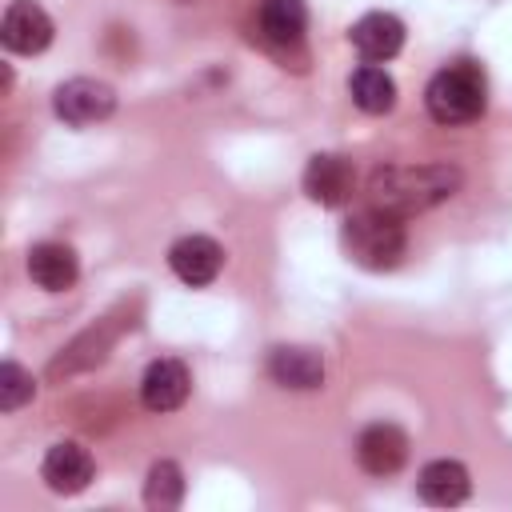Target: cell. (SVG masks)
Returning <instances> with one entry per match:
<instances>
[{
  "label": "cell",
  "instance_id": "1",
  "mask_svg": "<svg viewBox=\"0 0 512 512\" xmlns=\"http://www.w3.org/2000/svg\"><path fill=\"white\" fill-rule=\"evenodd\" d=\"M464 184V172L448 160L436 164H384L368 176V204L392 216H412L444 204Z\"/></svg>",
  "mask_w": 512,
  "mask_h": 512
},
{
  "label": "cell",
  "instance_id": "2",
  "mask_svg": "<svg viewBox=\"0 0 512 512\" xmlns=\"http://www.w3.org/2000/svg\"><path fill=\"white\" fill-rule=\"evenodd\" d=\"M424 108L436 124L456 128V124H472L484 116L488 108V80L484 68L472 60H452L448 68H440L428 88H424Z\"/></svg>",
  "mask_w": 512,
  "mask_h": 512
},
{
  "label": "cell",
  "instance_id": "3",
  "mask_svg": "<svg viewBox=\"0 0 512 512\" xmlns=\"http://www.w3.org/2000/svg\"><path fill=\"white\" fill-rule=\"evenodd\" d=\"M344 252L352 256V264L368 268V272H388L400 264L404 248H408V232H404V216H392L384 208H360L344 220Z\"/></svg>",
  "mask_w": 512,
  "mask_h": 512
},
{
  "label": "cell",
  "instance_id": "4",
  "mask_svg": "<svg viewBox=\"0 0 512 512\" xmlns=\"http://www.w3.org/2000/svg\"><path fill=\"white\" fill-rule=\"evenodd\" d=\"M52 108L64 124L84 128V124H100L116 112V92H112V84H104L96 76H72L56 88Z\"/></svg>",
  "mask_w": 512,
  "mask_h": 512
},
{
  "label": "cell",
  "instance_id": "5",
  "mask_svg": "<svg viewBox=\"0 0 512 512\" xmlns=\"http://www.w3.org/2000/svg\"><path fill=\"white\" fill-rule=\"evenodd\" d=\"M52 16L36 4V0H12L4 8V20H0V40L8 52H20V56H36L52 44Z\"/></svg>",
  "mask_w": 512,
  "mask_h": 512
},
{
  "label": "cell",
  "instance_id": "6",
  "mask_svg": "<svg viewBox=\"0 0 512 512\" xmlns=\"http://www.w3.org/2000/svg\"><path fill=\"white\" fill-rule=\"evenodd\" d=\"M356 460L368 476H392L408 460V432L400 424L376 420L356 436Z\"/></svg>",
  "mask_w": 512,
  "mask_h": 512
},
{
  "label": "cell",
  "instance_id": "7",
  "mask_svg": "<svg viewBox=\"0 0 512 512\" xmlns=\"http://www.w3.org/2000/svg\"><path fill=\"white\" fill-rule=\"evenodd\" d=\"M192 392V376L184 368V360L176 356H160L144 368L140 376V404L148 412H176Z\"/></svg>",
  "mask_w": 512,
  "mask_h": 512
},
{
  "label": "cell",
  "instance_id": "8",
  "mask_svg": "<svg viewBox=\"0 0 512 512\" xmlns=\"http://www.w3.org/2000/svg\"><path fill=\"white\" fill-rule=\"evenodd\" d=\"M168 268H172L184 284L204 288V284H212V280L220 276V268H224V248H220L212 236H200V232L180 236V240L168 248Z\"/></svg>",
  "mask_w": 512,
  "mask_h": 512
},
{
  "label": "cell",
  "instance_id": "9",
  "mask_svg": "<svg viewBox=\"0 0 512 512\" xmlns=\"http://www.w3.org/2000/svg\"><path fill=\"white\" fill-rule=\"evenodd\" d=\"M92 472H96V464H92L88 448L76 444V440H60V444H52V448L44 452V464H40L44 484H48L52 492H60V496H76V492H84V488L92 484Z\"/></svg>",
  "mask_w": 512,
  "mask_h": 512
},
{
  "label": "cell",
  "instance_id": "10",
  "mask_svg": "<svg viewBox=\"0 0 512 512\" xmlns=\"http://www.w3.org/2000/svg\"><path fill=\"white\" fill-rule=\"evenodd\" d=\"M268 376L280 388L292 392H312L324 384V356L308 344H276L268 352Z\"/></svg>",
  "mask_w": 512,
  "mask_h": 512
},
{
  "label": "cell",
  "instance_id": "11",
  "mask_svg": "<svg viewBox=\"0 0 512 512\" xmlns=\"http://www.w3.org/2000/svg\"><path fill=\"white\" fill-rule=\"evenodd\" d=\"M348 40H352V48L360 52L364 64H384L404 48V24L392 12H364L352 24Z\"/></svg>",
  "mask_w": 512,
  "mask_h": 512
},
{
  "label": "cell",
  "instance_id": "12",
  "mask_svg": "<svg viewBox=\"0 0 512 512\" xmlns=\"http://www.w3.org/2000/svg\"><path fill=\"white\" fill-rule=\"evenodd\" d=\"M352 180H356L352 160L336 156V152H316L304 168V192H308V200H316L324 208L344 204L352 196Z\"/></svg>",
  "mask_w": 512,
  "mask_h": 512
},
{
  "label": "cell",
  "instance_id": "13",
  "mask_svg": "<svg viewBox=\"0 0 512 512\" xmlns=\"http://www.w3.org/2000/svg\"><path fill=\"white\" fill-rule=\"evenodd\" d=\"M416 492L424 504H436V508H452V504H464L468 492H472V476L460 460H428L416 476Z\"/></svg>",
  "mask_w": 512,
  "mask_h": 512
},
{
  "label": "cell",
  "instance_id": "14",
  "mask_svg": "<svg viewBox=\"0 0 512 512\" xmlns=\"http://www.w3.org/2000/svg\"><path fill=\"white\" fill-rule=\"evenodd\" d=\"M28 276L44 288V292H64L76 284L80 276V260L68 244L60 240H40L28 248Z\"/></svg>",
  "mask_w": 512,
  "mask_h": 512
},
{
  "label": "cell",
  "instance_id": "15",
  "mask_svg": "<svg viewBox=\"0 0 512 512\" xmlns=\"http://www.w3.org/2000/svg\"><path fill=\"white\" fill-rule=\"evenodd\" d=\"M260 36L272 48H296L308 28V8L304 0H260Z\"/></svg>",
  "mask_w": 512,
  "mask_h": 512
},
{
  "label": "cell",
  "instance_id": "16",
  "mask_svg": "<svg viewBox=\"0 0 512 512\" xmlns=\"http://www.w3.org/2000/svg\"><path fill=\"white\" fill-rule=\"evenodd\" d=\"M348 92H352V104L368 116H384L396 104V80L380 64H360L348 76Z\"/></svg>",
  "mask_w": 512,
  "mask_h": 512
},
{
  "label": "cell",
  "instance_id": "17",
  "mask_svg": "<svg viewBox=\"0 0 512 512\" xmlns=\"http://www.w3.org/2000/svg\"><path fill=\"white\" fill-rule=\"evenodd\" d=\"M112 328L108 324H100V328H88L84 336H76L68 348H64V356H56L52 360V376H68V372H76V368H92V364H100L104 356H108V348H112Z\"/></svg>",
  "mask_w": 512,
  "mask_h": 512
},
{
  "label": "cell",
  "instance_id": "18",
  "mask_svg": "<svg viewBox=\"0 0 512 512\" xmlns=\"http://www.w3.org/2000/svg\"><path fill=\"white\" fill-rule=\"evenodd\" d=\"M184 500V472L176 460H156L148 468V480H144V504L156 508V512H168Z\"/></svg>",
  "mask_w": 512,
  "mask_h": 512
},
{
  "label": "cell",
  "instance_id": "19",
  "mask_svg": "<svg viewBox=\"0 0 512 512\" xmlns=\"http://www.w3.org/2000/svg\"><path fill=\"white\" fill-rule=\"evenodd\" d=\"M36 396V380L32 372H24L16 360L0 364V412H16Z\"/></svg>",
  "mask_w": 512,
  "mask_h": 512
}]
</instances>
